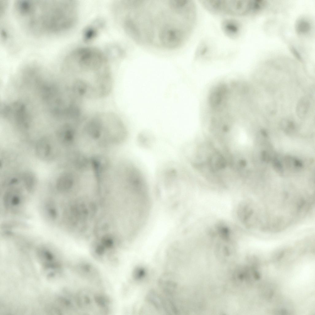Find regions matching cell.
<instances>
[{
    "mask_svg": "<svg viewBox=\"0 0 315 315\" xmlns=\"http://www.w3.org/2000/svg\"><path fill=\"white\" fill-rule=\"evenodd\" d=\"M77 299L82 313L105 315L112 311L111 299L102 292L88 289H82L77 292Z\"/></svg>",
    "mask_w": 315,
    "mask_h": 315,
    "instance_id": "4",
    "label": "cell"
},
{
    "mask_svg": "<svg viewBox=\"0 0 315 315\" xmlns=\"http://www.w3.org/2000/svg\"><path fill=\"white\" fill-rule=\"evenodd\" d=\"M309 99L306 97L301 98L298 102L297 106V113L301 118L305 117L307 115L309 107L310 102Z\"/></svg>",
    "mask_w": 315,
    "mask_h": 315,
    "instance_id": "11",
    "label": "cell"
},
{
    "mask_svg": "<svg viewBox=\"0 0 315 315\" xmlns=\"http://www.w3.org/2000/svg\"><path fill=\"white\" fill-rule=\"evenodd\" d=\"M254 12H255V11H254Z\"/></svg>",
    "mask_w": 315,
    "mask_h": 315,
    "instance_id": "21",
    "label": "cell"
},
{
    "mask_svg": "<svg viewBox=\"0 0 315 315\" xmlns=\"http://www.w3.org/2000/svg\"><path fill=\"white\" fill-rule=\"evenodd\" d=\"M253 0H219L217 14L245 15L254 12Z\"/></svg>",
    "mask_w": 315,
    "mask_h": 315,
    "instance_id": "5",
    "label": "cell"
},
{
    "mask_svg": "<svg viewBox=\"0 0 315 315\" xmlns=\"http://www.w3.org/2000/svg\"><path fill=\"white\" fill-rule=\"evenodd\" d=\"M23 181L26 189L30 191L34 189L36 184V179L31 173L27 172L23 176Z\"/></svg>",
    "mask_w": 315,
    "mask_h": 315,
    "instance_id": "14",
    "label": "cell"
},
{
    "mask_svg": "<svg viewBox=\"0 0 315 315\" xmlns=\"http://www.w3.org/2000/svg\"><path fill=\"white\" fill-rule=\"evenodd\" d=\"M78 13L73 0H34L28 26L35 34L61 32L74 25Z\"/></svg>",
    "mask_w": 315,
    "mask_h": 315,
    "instance_id": "3",
    "label": "cell"
},
{
    "mask_svg": "<svg viewBox=\"0 0 315 315\" xmlns=\"http://www.w3.org/2000/svg\"><path fill=\"white\" fill-rule=\"evenodd\" d=\"M290 49L294 55L300 61H302V57L297 50L293 47H291Z\"/></svg>",
    "mask_w": 315,
    "mask_h": 315,
    "instance_id": "18",
    "label": "cell"
},
{
    "mask_svg": "<svg viewBox=\"0 0 315 315\" xmlns=\"http://www.w3.org/2000/svg\"><path fill=\"white\" fill-rule=\"evenodd\" d=\"M75 270L78 275L82 278L94 283H100L99 271L92 264L85 261L79 262L76 264Z\"/></svg>",
    "mask_w": 315,
    "mask_h": 315,
    "instance_id": "7",
    "label": "cell"
},
{
    "mask_svg": "<svg viewBox=\"0 0 315 315\" xmlns=\"http://www.w3.org/2000/svg\"><path fill=\"white\" fill-rule=\"evenodd\" d=\"M221 28L224 34L232 39L237 38L240 34L241 26L238 20L233 19H226L223 21Z\"/></svg>",
    "mask_w": 315,
    "mask_h": 315,
    "instance_id": "8",
    "label": "cell"
},
{
    "mask_svg": "<svg viewBox=\"0 0 315 315\" xmlns=\"http://www.w3.org/2000/svg\"><path fill=\"white\" fill-rule=\"evenodd\" d=\"M210 160L211 167L213 170L221 169L225 167V160L222 156L219 154L214 155Z\"/></svg>",
    "mask_w": 315,
    "mask_h": 315,
    "instance_id": "12",
    "label": "cell"
},
{
    "mask_svg": "<svg viewBox=\"0 0 315 315\" xmlns=\"http://www.w3.org/2000/svg\"><path fill=\"white\" fill-rule=\"evenodd\" d=\"M205 42L201 43L198 46L196 52V58H203L209 53V48Z\"/></svg>",
    "mask_w": 315,
    "mask_h": 315,
    "instance_id": "15",
    "label": "cell"
},
{
    "mask_svg": "<svg viewBox=\"0 0 315 315\" xmlns=\"http://www.w3.org/2000/svg\"><path fill=\"white\" fill-rule=\"evenodd\" d=\"M20 116V117H21V118H22V117H21V116Z\"/></svg>",
    "mask_w": 315,
    "mask_h": 315,
    "instance_id": "20",
    "label": "cell"
},
{
    "mask_svg": "<svg viewBox=\"0 0 315 315\" xmlns=\"http://www.w3.org/2000/svg\"><path fill=\"white\" fill-rule=\"evenodd\" d=\"M62 68L70 78L69 84L82 98H102L111 90L109 63L104 54L97 49L85 47L72 51L64 59Z\"/></svg>",
    "mask_w": 315,
    "mask_h": 315,
    "instance_id": "2",
    "label": "cell"
},
{
    "mask_svg": "<svg viewBox=\"0 0 315 315\" xmlns=\"http://www.w3.org/2000/svg\"><path fill=\"white\" fill-rule=\"evenodd\" d=\"M145 275V270L142 268H136L134 271L133 276L136 279H140L144 277Z\"/></svg>",
    "mask_w": 315,
    "mask_h": 315,
    "instance_id": "16",
    "label": "cell"
},
{
    "mask_svg": "<svg viewBox=\"0 0 315 315\" xmlns=\"http://www.w3.org/2000/svg\"><path fill=\"white\" fill-rule=\"evenodd\" d=\"M311 25L309 22L304 19H300L297 22L295 29L297 32L300 34H304L310 30Z\"/></svg>",
    "mask_w": 315,
    "mask_h": 315,
    "instance_id": "13",
    "label": "cell"
},
{
    "mask_svg": "<svg viewBox=\"0 0 315 315\" xmlns=\"http://www.w3.org/2000/svg\"><path fill=\"white\" fill-rule=\"evenodd\" d=\"M138 138L140 143L142 145L146 146L149 145L148 143H149L150 137H149L148 135H148L145 134H142L140 135Z\"/></svg>",
    "mask_w": 315,
    "mask_h": 315,
    "instance_id": "17",
    "label": "cell"
},
{
    "mask_svg": "<svg viewBox=\"0 0 315 315\" xmlns=\"http://www.w3.org/2000/svg\"><path fill=\"white\" fill-rule=\"evenodd\" d=\"M224 84L218 85L210 92L209 97L210 106L216 111H220L225 107L228 99V90Z\"/></svg>",
    "mask_w": 315,
    "mask_h": 315,
    "instance_id": "6",
    "label": "cell"
},
{
    "mask_svg": "<svg viewBox=\"0 0 315 315\" xmlns=\"http://www.w3.org/2000/svg\"><path fill=\"white\" fill-rule=\"evenodd\" d=\"M74 180V171L65 172L57 179L56 184L57 188L61 191H68L73 187Z\"/></svg>",
    "mask_w": 315,
    "mask_h": 315,
    "instance_id": "9",
    "label": "cell"
},
{
    "mask_svg": "<svg viewBox=\"0 0 315 315\" xmlns=\"http://www.w3.org/2000/svg\"><path fill=\"white\" fill-rule=\"evenodd\" d=\"M151 1L154 14L150 0H147V4L152 15L157 22L147 11L143 1H139L134 9L130 18V26L133 36L135 42L138 44L168 49L177 44L183 35L185 26L184 16L172 0H167L165 10L159 21L160 1H155L157 18L154 1ZM165 3V0L162 15Z\"/></svg>",
    "mask_w": 315,
    "mask_h": 315,
    "instance_id": "1",
    "label": "cell"
},
{
    "mask_svg": "<svg viewBox=\"0 0 315 315\" xmlns=\"http://www.w3.org/2000/svg\"><path fill=\"white\" fill-rule=\"evenodd\" d=\"M240 163L241 165L242 166H244L245 164V162L244 160L241 161Z\"/></svg>",
    "mask_w": 315,
    "mask_h": 315,
    "instance_id": "19",
    "label": "cell"
},
{
    "mask_svg": "<svg viewBox=\"0 0 315 315\" xmlns=\"http://www.w3.org/2000/svg\"><path fill=\"white\" fill-rule=\"evenodd\" d=\"M36 152L39 157L43 158H49L51 155L52 148L48 140L43 138L39 141L36 148Z\"/></svg>",
    "mask_w": 315,
    "mask_h": 315,
    "instance_id": "10",
    "label": "cell"
}]
</instances>
